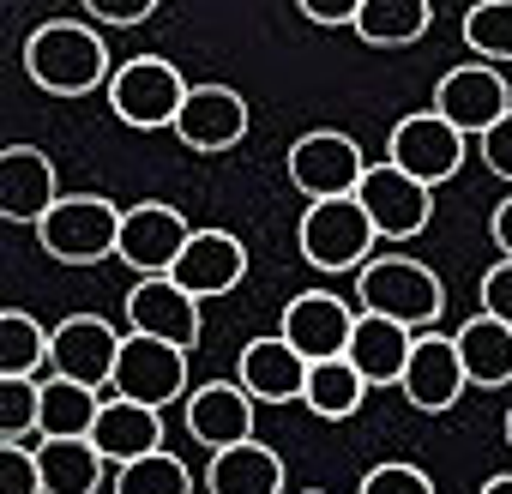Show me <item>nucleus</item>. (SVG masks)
<instances>
[{
    "label": "nucleus",
    "mask_w": 512,
    "mask_h": 494,
    "mask_svg": "<svg viewBox=\"0 0 512 494\" xmlns=\"http://www.w3.org/2000/svg\"><path fill=\"white\" fill-rule=\"evenodd\" d=\"M25 73L49 97H85V91H97V85L115 79L109 49H103V31L97 25H79V19L37 25L31 43H25Z\"/></svg>",
    "instance_id": "nucleus-1"
},
{
    "label": "nucleus",
    "mask_w": 512,
    "mask_h": 494,
    "mask_svg": "<svg viewBox=\"0 0 512 494\" xmlns=\"http://www.w3.org/2000/svg\"><path fill=\"white\" fill-rule=\"evenodd\" d=\"M356 302L362 314L398 320L404 332H434V320L446 314V284L410 254H374L356 272Z\"/></svg>",
    "instance_id": "nucleus-2"
},
{
    "label": "nucleus",
    "mask_w": 512,
    "mask_h": 494,
    "mask_svg": "<svg viewBox=\"0 0 512 494\" xmlns=\"http://www.w3.org/2000/svg\"><path fill=\"white\" fill-rule=\"evenodd\" d=\"M121 205L103 193H61V205L37 223L43 254L61 266H97L121 254Z\"/></svg>",
    "instance_id": "nucleus-3"
},
{
    "label": "nucleus",
    "mask_w": 512,
    "mask_h": 494,
    "mask_svg": "<svg viewBox=\"0 0 512 494\" xmlns=\"http://www.w3.org/2000/svg\"><path fill=\"white\" fill-rule=\"evenodd\" d=\"M187 91H193V85L175 73V61H163V55H133V61H121L115 79H109V109H115L127 127L157 133V127H175V121H181Z\"/></svg>",
    "instance_id": "nucleus-4"
},
{
    "label": "nucleus",
    "mask_w": 512,
    "mask_h": 494,
    "mask_svg": "<svg viewBox=\"0 0 512 494\" xmlns=\"http://www.w3.org/2000/svg\"><path fill=\"white\" fill-rule=\"evenodd\" d=\"M296 241H302V260L314 272H362L374 260L380 235H374V223H368V211L356 199H326V205L302 211Z\"/></svg>",
    "instance_id": "nucleus-5"
},
{
    "label": "nucleus",
    "mask_w": 512,
    "mask_h": 494,
    "mask_svg": "<svg viewBox=\"0 0 512 494\" xmlns=\"http://www.w3.org/2000/svg\"><path fill=\"white\" fill-rule=\"evenodd\" d=\"M362 175H368V157H362V145H356L350 133L320 127V133H302V139L290 145V187H296L308 205L356 199Z\"/></svg>",
    "instance_id": "nucleus-6"
},
{
    "label": "nucleus",
    "mask_w": 512,
    "mask_h": 494,
    "mask_svg": "<svg viewBox=\"0 0 512 494\" xmlns=\"http://www.w3.org/2000/svg\"><path fill=\"white\" fill-rule=\"evenodd\" d=\"M464 133L458 127H446L434 109H416V115H404L398 127H392V139H386V163L392 169H404L410 181H422V187H440V181H452L458 169H464Z\"/></svg>",
    "instance_id": "nucleus-7"
},
{
    "label": "nucleus",
    "mask_w": 512,
    "mask_h": 494,
    "mask_svg": "<svg viewBox=\"0 0 512 494\" xmlns=\"http://www.w3.org/2000/svg\"><path fill=\"white\" fill-rule=\"evenodd\" d=\"M356 205L368 211V223H374L380 241H416L428 229V217H434V187L410 181L392 163H368V175L356 187Z\"/></svg>",
    "instance_id": "nucleus-8"
},
{
    "label": "nucleus",
    "mask_w": 512,
    "mask_h": 494,
    "mask_svg": "<svg viewBox=\"0 0 512 494\" xmlns=\"http://www.w3.org/2000/svg\"><path fill=\"white\" fill-rule=\"evenodd\" d=\"M434 115L446 127H458L464 139H482L500 115H512V91L488 61H464L434 85Z\"/></svg>",
    "instance_id": "nucleus-9"
},
{
    "label": "nucleus",
    "mask_w": 512,
    "mask_h": 494,
    "mask_svg": "<svg viewBox=\"0 0 512 494\" xmlns=\"http://www.w3.org/2000/svg\"><path fill=\"white\" fill-rule=\"evenodd\" d=\"M121 344H127V338H115L109 320H97V314H67V320L49 332V368H55L61 380H79V386L103 392V386H115Z\"/></svg>",
    "instance_id": "nucleus-10"
},
{
    "label": "nucleus",
    "mask_w": 512,
    "mask_h": 494,
    "mask_svg": "<svg viewBox=\"0 0 512 494\" xmlns=\"http://www.w3.org/2000/svg\"><path fill=\"white\" fill-rule=\"evenodd\" d=\"M187 241H193L187 217L163 199H145V205H127V217H121V254L115 260H127L139 278H169L175 260L187 254Z\"/></svg>",
    "instance_id": "nucleus-11"
},
{
    "label": "nucleus",
    "mask_w": 512,
    "mask_h": 494,
    "mask_svg": "<svg viewBox=\"0 0 512 494\" xmlns=\"http://www.w3.org/2000/svg\"><path fill=\"white\" fill-rule=\"evenodd\" d=\"M127 326L139 332V338H163V344H175V350H199V338H205V320H199V302L175 284V278H139L133 290H127Z\"/></svg>",
    "instance_id": "nucleus-12"
},
{
    "label": "nucleus",
    "mask_w": 512,
    "mask_h": 494,
    "mask_svg": "<svg viewBox=\"0 0 512 494\" xmlns=\"http://www.w3.org/2000/svg\"><path fill=\"white\" fill-rule=\"evenodd\" d=\"M356 320H362V308H350L344 296H332V290H302V296L284 308L278 338H284L290 350H302L308 362H332V356L350 350Z\"/></svg>",
    "instance_id": "nucleus-13"
},
{
    "label": "nucleus",
    "mask_w": 512,
    "mask_h": 494,
    "mask_svg": "<svg viewBox=\"0 0 512 494\" xmlns=\"http://www.w3.org/2000/svg\"><path fill=\"white\" fill-rule=\"evenodd\" d=\"M181 392H187V350L133 332V338L121 344V362H115V398H133V404L163 410V404L181 398Z\"/></svg>",
    "instance_id": "nucleus-14"
},
{
    "label": "nucleus",
    "mask_w": 512,
    "mask_h": 494,
    "mask_svg": "<svg viewBox=\"0 0 512 494\" xmlns=\"http://www.w3.org/2000/svg\"><path fill=\"white\" fill-rule=\"evenodd\" d=\"M175 139L199 157H217V151H235L247 139V97L229 91V85H193L187 103H181V121H175Z\"/></svg>",
    "instance_id": "nucleus-15"
},
{
    "label": "nucleus",
    "mask_w": 512,
    "mask_h": 494,
    "mask_svg": "<svg viewBox=\"0 0 512 494\" xmlns=\"http://www.w3.org/2000/svg\"><path fill=\"white\" fill-rule=\"evenodd\" d=\"M193 302H211V296H229L241 278H247V247H241V235H229V229H193V241H187V254L175 260V272H169Z\"/></svg>",
    "instance_id": "nucleus-16"
},
{
    "label": "nucleus",
    "mask_w": 512,
    "mask_h": 494,
    "mask_svg": "<svg viewBox=\"0 0 512 494\" xmlns=\"http://www.w3.org/2000/svg\"><path fill=\"white\" fill-rule=\"evenodd\" d=\"M187 434L211 452L253 440V392L241 380H205L187 392Z\"/></svg>",
    "instance_id": "nucleus-17"
},
{
    "label": "nucleus",
    "mask_w": 512,
    "mask_h": 494,
    "mask_svg": "<svg viewBox=\"0 0 512 494\" xmlns=\"http://www.w3.org/2000/svg\"><path fill=\"white\" fill-rule=\"evenodd\" d=\"M55 205H61L55 163L37 145H7L0 151V211L13 223H43Z\"/></svg>",
    "instance_id": "nucleus-18"
},
{
    "label": "nucleus",
    "mask_w": 512,
    "mask_h": 494,
    "mask_svg": "<svg viewBox=\"0 0 512 494\" xmlns=\"http://www.w3.org/2000/svg\"><path fill=\"white\" fill-rule=\"evenodd\" d=\"M464 362H458V344L440 338V332H416V350H410V368H404V398L428 416L452 410L458 392H464Z\"/></svg>",
    "instance_id": "nucleus-19"
},
{
    "label": "nucleus",
    "mask_w": 512,
    "mask_h": 494,
    "mask_svg": "<svg viewBox=\"0 0 512 494\" xmlns=\"http://www.w3.org/2000/svg\"><path fill=\"white\" fill-rule=\"evenodd\" d=\"M235 380L253 392V404H290L308 392V356L290 350L284 338H253V344H241Z\"/></svg>",
    "instance_id": "nucleus-20"
},
{
    "label": "nucleus",
    "mask_w": 512,
    "mask_h": 494,
    "mask_svg": "<svg viewBox=\"0 0 512 494\" xmlns=\"http://www.w3.org/2000/svg\"><path fill=\"white\" fill-rule=\"evenodd\" d=\"M410 350H416V332H404L398 320H380V314H362L356 332H350V368L368 380V386H404V368H410Z\"/></svg>",
    "instance_id": "nucleus-21"
},
{
    "label": "nucleus",
    "mask_w": 512,
    "mask_h": 494,
    "mask_svg": "<svg viewBox=\"0 0 512 494\" xmlns=\"http://www.w3.org/2000/svg\"><path fill=\"white\" fill-rule=\"evenodd\" d=\"M91 446L109 464H133L145 452H163V410L133 404V398H103V416L91 428Z\"/></svg>",
    "instance_id": "nucleus-22"
},
{
    "label": "nucleus",
    "mask_w": 512,
    "mask_h": 494,
    "mask_svg": "<svg viewBox=\"0 0 512 494\" xmlns=\"http://www.w3.org/2000/svg\"><path fill=\"white\" fill-rule=\"evenodd\" d=\"M205 488L211 494H284V458L260 440L223 446V452H211Z\"/></svg>",
    "instance_id": "nucleus-23"
},
{
    "label": "nucleus",
    "mask_w": 512,
    "mask_h": 494,
    "mask_svg": "<svg viewBox=\"0 0 512 494\" xmlns=\"http://www.w3.org/2000/svg\"><path fill=\"white\" fill-rule=\"evenodd\" d=\"M452 344H458V362H464V380L470 386H482V392L512 386V326H500L488 314H470L452 332Z\"/></svg>",
    "instance_id": "nucleus-24"
},
{
    "label": "nucleus",
    "mask_w": 512,
    "mask_h": 494,
    "mask_svg": "<svg viewBox=\"0 0 512 494\" xmlns=\"http://www.w3.org/2000/svg\"><path fill=\"white\" fill-rule=\"evenodd\" d=\"M434 7L428 0H362L356 13V37L368 49H410L416 37H428Z\"/></svg>",
    "instance_id": "nucleus-25"
},
{
    "label": "nucleus",
    "mask_w": 512,
    "mask_h": 494,
    "mask_svg": "<svg viewBox=\"0 0 512 494\" xmlns=\"http://www.w3.org/2000/svg\"><path fill=\"white\" fill-rule=\"evenodd\" d=\"M97 416H103V398L91 386L61 380V374L43 380V440H91Z\"/></svg>",
    "instance_id": "nucleus-26"
},
{
    "label": "nucleus",
    "mask_w": 512,
    "mask_h": 494,
    "mask_svg": "<svg viewBox=\"0 0 512 494\" xmlns=\"http://www.w3.org/2000/svg\"><path fill=\"white\" fill-rule=\"evenodd\" d=\"M37 464H43V494H97L109 458L91 440H43Z\"/></svg>",
    "instance_id": "nucleus-27"
},
{
    "label": "nucleus",
    "mask_w": 512,
    "mask_h": 494,
    "mask_svg": "<svg viewBox=\"0 0 512 494\" xmlns=\"http://www.w3.org/2000/svg\"><path fill=\"white\" fill-rule=\"evenodd\" d=\"M362 392H368V380L350 368V356L308 362V392H302V404H308L314 416H326V422H350V416L362 410Z\"/></svg>",
    "instance_id": "nucleus-28"
},
{
    "label": "nucleus",
    "mask_w": 512,
    "mask_h": 494,
    "mask_svg": "<svg viewBox=\"0 0 512 494\" xmlns=\"http://www.w3.org/2000/svg\"><path fill=\"white\" fill-rule=\"evenodd\" d=\"M43 362H49V332L25 308H7L0 314V380H37Z\"/></svg>",
    "instance_id": "nucleus-29"
},
{
    "label": "nucleus",
    "mask_w": 512,
    "mask_h": 494,
    "mask_svg": "<svg viewBox=\"0 0 512 494\" xmlns=\"http://www.w3.org/2000/svg\"><path fill=\"white\" fill-rule=\"evenodd\" d=\"M115 494H193V476L175 452H145V458L121 464Z\"/></svg>",
    "instance_id": "nucleus-30"
},
{
    "label": "nucleus",
    "mask_w": 512,
    "mask_h": 494,
    "mask_svg": "<svg viewBox=\"0 0 512 494\" xmlns=\"http://www.w3.org/2000/svg\"><path fill=\"white\" fill-rule=\"evenodd\" d=\"M43 434V380H0V446Z\"/></svg>",
    "instance_id": "nucleus-31"
},
{
    "label": "nucleus",
    "mask_w": 512,
    "mask_h": 494,
    "mask_svg": "<svg viewBox=\"0 0 512 494\" xmlns=\"http://www.w3.org/2000/svg\"><path fill=\"white\" fill-rule=\"evenodd\" d=\"M464 43L482 61H512V0H476L464 13Z\"/></svg>",
    "instance_id": "nucleus-32"
},
{
    "label": "nucleus",
    "mask_w": 512,
    "mask_h": 494,
    "mask_svg": "<svg viewBox=\"0 0 512 494\" xmlns=\"http://www.w3.org/2000/svg\"><path fill=\"white\" fill-rule=\"evenodd\" d=\"M0 494H43L37 446H0Z\"/></svg>",
    "instance_id": "nucleus-33"
},
{
    "label": "nucleus",
    "mask_w": 512,
    "mask_h": 494,
    "mask_svg": "<svg viewBox=\"0 0 512 494\" xmlns=\"http://www.w3.org/2000/svg\"><path fill=\"white\" fill-rule=\"evenodd\" d=\"M356 494H434V476L416 464H374Z\"/></svg>",
    "instance_id": "nucleus-34"
},
{
    "label": "nucleus",
    "mask_w": 512,
    "mask_h": 494,
    "mask_svg": "<svg viewBox=\"0 0 512 494\" xmlns=\"http://www.w3.org/2000/svg\"><path fill=\"white\" fill-rule=\"evenodd\" d=\"M482 314L500 320V326H512V260H494L482 272Z\"/></svg>",
    "instance_id": "nucleus-35"
},
{
    "label": "nucleus",
    "mask_w": 512,
    "mask_h": 494,
    "mask_svg": "<svg viewBox=\"0 0 512 494\" xmlns=\"http://www.w3.org/2000/svg\"><path fill=\"white\" fill-rule=\"evenodd\" d=\"M476 145H482V163H488L500 181H512V115H500V121H494Z\"/></svg>",
    "instance_id": "nucleus-36"
},
{
    "label": "nucleus",
    "mask_w": 512,
    "mask_h": 494,
    "mask_svg": "<svg viewBox=\"0 0 512 494\" xmlns=\"http://www.w3.org/2000/svg\"><path fill=\"white\" fill-rule=\"evenodd\" d=\"M97 25H145L151 13H157V0H91L85 7Z\"/></svg>",
    "instance_id": "nucleus-37"
},
{
    "label": "nucleus",
    "mask_w": 512,
    "mask_h": 494,
    "mask_svg": "<svg viewBox=\"0 0 512 494\" xmlns=\"http://www.w3.org/2000/svg\"><path fill=\"white\" fill-rule=\"evenodd\" d=\"M296 13H302V19H314V25H356L362 0H338V7H326V0H302Z\"/></svg>",
    "instance_id": "nucleus-38"
},
{
    "label": "nucleus",
    "mask_w": 512,
    "mask_h": 494,
    "mask_svg": "<svg viewBox=\"0 0 512 494\" xmlns=\"http://www.w3.org/2000/svg\"><path fill=\"white\" fill-rule=\"evenodd\" d=\"M488 229H494V247H500V260H512V193L494 205V223H488Z\"/></svg>",
    "instance_id": "nucleus-39"
},
{
    "label": "nucleus",
    "mask_w": 512,
    "mask_h": 494,
    "mask_svg": "<svg viewBox=\"0 0 512 494\" xmlns=\"http://www.w3.org/2000/svg\"><path fill=\"white\" fill-rule=\"evenodd\" d=\"M482 494H512V476H488V482H482Z\"/></svg>",
    "instance_id": "nucleus-40"
},
{
    "label": "nucleus",
    "mask_w": 512,
    "mask_h": 494,
    "mask_svg": "<svg viewBox=\"0 0 512 494\" xmlns=\"http://www.w3.org/2000/svg\"><path fill=\"white\" fill-rule=\"evenodd\" d=\"M506 446H512V410H506Z\"/></svg>",
    "instance_id": "nucleus-41"
}]
</instances>
